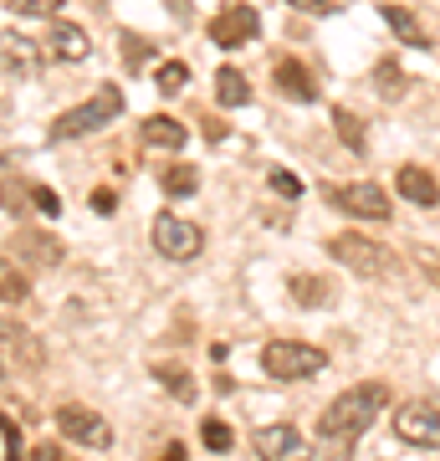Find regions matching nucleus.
<instances>
[{
  "label": "nucleus",
  "instance_id": "24",
  "mask_svg": "<svg viewBox=\"0 0 440 461\" xmlns=\"http://www.w3.org/2000/svg\"><path fill=\"white\" fill-rule=\"evenodd\" d=\"M333 129H338V139L354 149V154H364V123L348 113V108H338V113H333Z\"/></svg>",
  "mask_w": 440,
  "mask_h": 461
},
{
  "label": "nucleus",
  "instance_id": "32",
  "mask_svg": "<svg viewBox=\"0 0 440 461\" xmlns=\"http://www.w3.org/2000/svg\"><path fill=\"white\" fill-rule=\"evenodd\" d=\"M113 205H118L113 190H93V211H98V215H113Z\"/></svg>",
  "mask_w": 440,
  "mask_h": 461
},
{
  "label": "nucleus",
  "instance_id": "15",
  "mask_svg": "<svg viewBox=\"0 0 440 461\" xmlns=\"http://www.w3.org/2000/svg\"><path fill=\"white\" fill-rule=\"evenodd\" d=\"M139 139H144V144H154V149H184L190 129H184V123H175V118L154 113V118H144V129H139Z\"/></svg>",
  "mask_w": 440,
  "mask_h": 461
},
{
  "label": "nucleus",
  "instance_id": "10",
  "mask_svg": "<svg viewBox=\"0 0 440 461\" xmlns=\"http://www.w3.org/2000/svg\"><path fill=\"white\" fill-rule=\"evenodd\" d=\"M272 83L282 87V98H292V103H318V83H312V72L297 57H282L277 72H272Z\"/></svg>",
  "mask_w": 440,
  "mask_h": 461
},
{
  "label": "nucleus",
  "instance_id": "31",
  "mask_svg": "<svg viewBox=\"0 0 440 461\" xmlns=\"http://www.w3.org/2000/svg\"><path fill=\"white\" fill-rule=\"evenodd\" d=\"M5 456L21 461V430H16V420H5Z\"/></svg>",
  "mask_w": 440,
  "mask_h": 461
},
{
  "label": "nucleus",
  "instance_id": "18",
  "mask_svg": "<svg viewBox=\"0 0 440 461\" xmlns=\"http://www.w3.org/2000/svg\"><path fill=\"white\" fill-rule=\"evenodd\" d=\"M16 247H26V257H31L36 267H57V262H62V241H51V236H36V230H21Z\"/></svg>",
  "mask_w": 440,
  "mask_h": 461
},
{
  "label": "nucleus",
  "instance_id": "30",
  "mask_svg": "<svg viewBox=\"0 0 440 461\" xmlns=\"http://www.w3.org/2000/svg\"><path fill=\"white\" fill-rule=\"evenodd\" d=\"M272 190H277V195H287V200H297V195H302V185H297V175H287V169H272Z\"/></svg>",
  "mask_w": 440,
  "mask_h": 461
},
{
  "label": "nucleus",
  "instance_id": "28",
  "mask_svg": "<svg viewBox=\"0 0 440 461\" xmlns=\"http://www.w3.org/2000/svg\"><path fill=\"white\" fill-rule=\"evenodd\" d=\"M379 83H384L379 93H390V98H400V93H405V87H400L405 77H400V67H394V62H379Z\"/></svg>",
  "mask_w": 440,
  "mask_h": 461
},
{
  "label": "nucleus",
  "instance_id": "23",
  "mask_svg": "<svg viewBox=\"0 0 440 461\" xmlns=\"http://www.w3.org/2000/svg\"><path fill=\"white\" fill-rule=\"evenodd\" d=\"M118 41H123V62H129L133 72L154 62V41H148V36H139V32H123Z\"/></svg>",
  "mask_w": 440,
  "mask_h": 461
},
{
  "label": "nucleus",
  "instance_id": "21",
  "mask_svg": "<svg viewBox=\"0 0 440 461\" xmlns=\"http://www.w3.org/2000/svg\"><path fill=\"white\" fill-rule=\"evenodd\" d=\"M154 87H159V93H169V98H175V93H184V87H190V62H159Z\"/></svg>",
  "mask_w": 440,
  "mask_h": 461
},
{
  "label": "nucleus",
  "instance_id": "12",
  "mask_svg": "<svg viewBox=\"0 0 440 461\" xmlns=\"http://www.w3.org/2000/svg\"><path fill=\"white\" fill-rule=\"evenodd\" d=\"M379 16L390 21V32L400 36L405 47H430V32L420 26V16H415L409 5H394V0H384V5H379Z\"/></svg>",
  "mask_w": 440,
  "mask_h": 461
},
{
  "label": "nucleus",
  "instance_id": "19",
  "mask_svg": "<svg viewBox=\"0 0 440 461\" xmlns=\"http://www.w3.org/2000/svg\"><path fill=\"white\" fill-rule=\"evenodd\" d=\"M195 185H200V175L190 165H169V169H159V190L164 195H195Z\"/></svg>",
  "mask_w": 440,
  "mask_h": 461
},
{
  "label": "nucleus",
  "instance_id": "1",
  "mask_svg": "<svg viewBox=\"0 0 440 461\" xmlns=\"http://www.w3.org/2000/svg\"><path fill=\"white\" fill-rule=\"evenodd\" d=\"M384 411H390V384H384V379L354 384V390H343V395L318 415V436L333 441V446H354Z\"/></svg>",
  "mask_w": 440,
  "mask_h": 461
},
{
  "label": "nucleus",
  "instance_id": "7",
  "mask_svg": "<svg viewBox=\"0 0 440 461\" xmlns=\"http://www.w3.org/2000/svg\"><path fill=\"white\" fill-rule=\"evenodd\" d=\"M51 420H57V430L72 436L77 446H93V451H108V446H113V426H108L98 411H87V405H62Z\"/></svg>",
  "mask_w": 440,
  "mask_h": 461
},
{
  "label": "nucleus",
  "instance_id": "35",
  "mask_svg": "<svg viewBox=\"0 0 440 461\" xmlns=\"http://www.w3.org/2000/svg\"><path fill=\"white\" fill-rule=\"evenodd\" d=\"M425 267H430V272H436V277H440V262H430V257H425Z\"/></svg>",
  "mask_w": 440,
  "mask_h": 461
},
{
  "label": "nucleus",
  "instance_id": "20",
  "mask_svg": "<svg viewBox=\"0 0 440 461\" xmlns=\"http://www.w3.org/2000/svg\"><path fill=\"white\" fill-rule=\"evenodd\" d=\"M154 379H159L175 400H195V379H190V369H180V364H159V369H154Z\"/></svg>",
  "mask_w": 440,
  "mask_h": 461
},
{
  "label": "nucleus",
  "instance_id": "11",
  "mask_svg": "<svg viewBox=\"0 0 440 461\" xmlns=\"http://www.w3.org/2000/svg\"><path fill=\"white\" fill-rule=\"evenodd\" d=\"M394 190L409 200V205H440V185H436V175L430 169H420V165H405L400 175H394Z\"/></svg>",
  "mask_w": 440,
  "mask_h": 461
},
{
  "label": "nucleus",
  "instance_id": "2",
  "mask_svg": "<svg viewBox=\"0 0 440 461\" xmlns=\"http://www.w3.org/2000/svg\"><path fill=\"white\" fill-rule=\"evenodd\" d=\"M118 113H123V87L103 83L87 103H77V108L57 113V123H51V139H57V144H62V139H82V133H93V129H103V123H113Z\"/></svg>",
  "mask_w": 440,
  "mask_h": 461
},
{
  "label": "nucleus",
  "instance_id": "34",
  "mask_svg": "<svg viewBox=\"0 0 440 461\" xmlns=\"http://www.w3.org/2000/svg\"><path fill=\"white\" fill-rule=\"evenodd\" d=\"M297 11H333V5H328V0H292Z\"/></svg>",
  "mask_w": 440,
  "mask_h": 461
},
{
  "label": "nucleus",
  "instance_id": "3",
  "mask_svg": "<svg viewBox=\"0 0 440 461\" xmlns=\"http://www.w3.org/2000/svg\"><path fill=\"white\" fill-rule=\"evenodd\" d=\"M261 369L272 379H318L328 369V354L312 344H297V339H272L261 348Z\"/></svg>",
  "mask_w": 440,
  "mask_h": 461
},
{
  "label": "nucleus",
  "instance_id": "25",
  "mask_svg": "<svg viewBox=\"0 0 440 461\" xmlns=\"http://www.w3.org/2000/svg\"><path fill=\"white\" fill-rule=\"evenodd\" d=\"M200 441L211 446V451H230V446H236V436H230L226 420H205V426H200Z\"/></svg>",
  "mask_w": 440,
  "mask_h": 461
},
{
  "label": "nucleus",
  "instance_id": "9",
  "mask_svg": "<svg viewBox=\"0 0 440 461\" xmlns=\"http://www.w3.org/2000/svg\"><path fill=\"white\" fill-rule=\"evenodd\" d=\"M256 32H261V11L256 5H226V11L211 21V41L215 47H246V41H256Z\"/></svg>",
  "mask_w": 440,
  "mask_h": 461
},
{
  "label": "nucleus",
  "instance_id": "33",
  "mask_svg": "<svg viewBox=\"0 0 440 461\" xmlns=\"http://www.w3.org/2000/svg\"><path fill=\"white\" fill-rule=\"evenodd\" d=\"M57 456H62L57 446H36V451H31V461H57Z\"/></svg>",
  "mask_w": 440,
  "mask_h": 461
},
{
  "label": "nucleus",
  "instance_id": "22",
  "mask_svg": "<svg viewBox=\"0 0 440 461\" xmlns=\"http://www.w3.org/2000/svg\"><path fill=\"white\" fill-rule=\"evenodd\" d=\"M26 47H31V41L5 36V72H11V77H16V72H21V77H31V72H36V62H31V51H26Z\"/></svg>",
  "mask_w": 440,
  "mask_h": 461
},
{
  "label": "nucleus",
  "instance_id": "27",
  "mask_svg": "<svg viewBox=\"0 0 440 461\" xmlns=\"http://www.w3.org/2000/svg\"><path fill=\"white\" fill-rule=\"evenodd\" d=\"M57 5H67V0H11V11H21V16H51Z\"/></svg>",
  "mask_w": 440,
  "mask_h": 461
},
{
  "label": "nucleus",
  "instance_id": "16",
  "mask_svg": "<svg viewBox=\"0 0 440 461\" xmlns=\"http://www.w3.org/2000/svg\"><path fill=\"white\" fill-rule=\"evenodd\" d=\"M292 303L297 308H333V282L328 277H292Z\"/></svg>",
  "mask_w": 440,
  "mask_h": 461
},
{
  "label": "nucleus",
  "instance_id": "5",
  "mask_svg": "<svg viewBox=\"0 0 440 461\" xmlns=\"http://www.w3.org/2000/svg\"><path fill=\"white\" fill-rule=\"evenodd\" d=\"M328 251H333L348 272H359V277H390V272H394L390 251L379 247V241H369V236H354V230L333 236V241H328Z\"/></svg>",
  "mask_w": 440,
  "mask_h": 461
},
{
  "label": "nucleus",
  "instance_id": "8",
  "mask_svg": "<svg viewBox=\"0 0 440 461\" xmlns=\"http://www.w3.org/2000/svg\"><path fill=\"white\" fill-rule=\"evenodd\" d=\"M394 436H400L405 446H440V411L436 405H425V400L400 405V415H394Z\"/></svg>",
  "mask_w": 440,
  "mask_h": 461
},
{
  "label": "nucleus",
  "instance_id": "17",
  "mask_svg": "<svg viewBox=\"0 0 440 461\" xmlns=\"http://www.w3.org/2000/svg\"><path fill=\"white\" fill-rule=\"evenodd\" d=\"M215 98L226 103V108H246V103H251V83H246L236 67H220V72H215Z\"/></svg>",
  "mask_w": 440,
  "mask_h": 461
},
{
  "label": "nucleus",
  "instance_id": "26",
  "mask_svg": "<svg viewBox=\"0 0 440 461\" xmlns=\"http://www.w3.org/2000/svg\"><path fill=\"white\" fill-rule=\"evenodd\" d=\"M31 205L41 215H62V195H57V190H47V185H31Z\"/></svg>",
  "mask_w": 440,
  "mask_h": 461
},
{
  "label": "nucleus",
  "instance_id": "4",
  "mask_svg": "<svg viewBox=\"0 0 440 461\" xmlns=\"http://www.w3.org/2000/svg\"><path fill=\"white\" fill-rule=\"evenodd\" d=\"M154 251L169 257V262H195L205 251V230L195 221H184V215L164 211V215H154Z\"/></svg>",
  "mask_w": 440,
  "mask_h": 461
},
{
  "label": "nucleus",
  "instance_id": "6",
  "mask_svg": "<svg viewBox=\"0 0 440 461\" xmlns=\"http://www.w3.org/2000/svg\"><path fill=\"white\" fill-rule=\"evenodd\" d=\"M328 200H333L343 215H354V221H390V195H384L374 180L333 185V190H328Z\"/></svg>",
  "mask_w": 440,
  "mask_h": 461
},
{
  "label": "nucleus",
  "instance_id": "14",
  "mask_svg": "<svg viewBox=\"0 0 440 461\" xmlns=\"http://www.w3.org/2000/svg\"><path fill=\"white\" fill-rule=\"evenodd\" d=\"M93 51V41H87V32H82L77 21H57L51 26V57H62V62H82Z\"/></svg>",
  "mask_w": 440,
  "mask_h": 461
},
{
  "label": "nucleus",
  "instance_id": "13",
  "mask_svg": "<svg viewBox=\"0 0 440 461\" xmlns=\"http://www.w3.org/2000/svg\"><path fill=\"white\" fill-rule=\"evenodd\" d=\"M251 446H256V456H297L302 451V430L297 426H261L251 436Z\"/></svg>",
  "mask_w": 440,
  "mask_h": 461
},
{
  "label": "nucleus",
  "instance_id": "29",
  "mask_svg": "<svg viewBox=\"0 0 440 461\" xmlns=\"http://www.w3.org/2000/svg\"><path fill=\"white\" fill-rule=\"evenodd\" d=\"M0 277H5V303H21L26 297V277H16V262H5Z\"/></svg>",
  "mask_w": 440,
  "mask_h": 461
}]
</instances>
